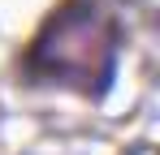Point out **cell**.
I'll list each match as a JSON object with an SVG mask.
<instances>
[{
	"label": "cell",
	"mask_w": 160,
	"mask_h": 155,
	"mask_svg": "<svg viewBox=\"0 0 160 155\" xmlns=\"http://www.w3.org/2000/svg\"><path fill=\"white\" fill-rule=\"evenodd\" d=\"M43 52H52L61 69H74V73H82V78L87 73H104V65H95L91 52H95V56H108V35L95 22H87L82 13H74V17H65V22L43 39Z\"/></svg>",
	"instance_id": "obj_1"
}]
</instances>
